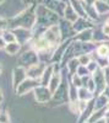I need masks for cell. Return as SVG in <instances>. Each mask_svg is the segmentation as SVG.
<instances>
[{
  "label": "cell",
  "instance_id": "1",
  "mask_svg": "<svg viewBox=\"0 0 109 123\" xmlns=\"http://www.w3.org/2000/svg\"><path fill=\"white\" fill-rule=\"evenodd\" d=\"M20 48V44L17 42H10L7 46H6V52H9L10 54H14L16 53Z\"/></svg>",
  "mask_w": 109,
  "mask_h": 123
},
{
  "label": "cell",
  "instance_id": "2",
  "mask_svg": "<svg viewBox=\"0 0 109 123\" xmlns=\"http://www.w3.org/2000/svg\"><path fill=\"white\" fill-rule=\"evenodd\" d=\"M3 38L5 39V41H11V42H15V39H16V37H15V35H12L11 32H4V35H3Z\"/></svg>",
  "mask_w": 109,
  "mask_h": 123
},
{
  "label": "cell",
  "instance_id": "7",
  "mask_svg": "<svg viewBox=\"0 0 109 123\" xmlns=\"http://www.w3.org/2000/svg\"><path fill=\"white\" fill-rule=\"evenodd\" d=\"M105 24H107V25H109V18L107 20V22H105Z\"/></svg>",
  "mask_w": 109,
  "mask_h": 123
},
{
  "label": "cell",
  "instance_id": "5",
  "mask_svg": "<svg viewBox=\"0 0 109 123\" xmlns=\"http://www.w3.org/2000/svg\"><path fill=\"white\" fill-rule=\"evenodd\" d=\"M103 33L105 35V36H109V25H104L103 26Z\"/></svg>",
  "mask_w": 109,
  "mask_h": 123
},
{
  "label": "cell",
  "instance_id": "3",
  "mask_svg": "<svg viewBox=\"0 0 109 123\" xmlns=\"http://www.w3.org/2000/svg\"><path fill=\"white\" fill-rule=\"evenodd\" d=\"M98 54L107 55V54H108V47H107V46H101L99 48H98Z\"/></svg>",
  "mask_w": 109,
  "mask_h": 123
},
{
  "label": "cell",
  "instance_id": "4",
  "mask_svg": "<svg viewBox=\"0 0 109 123\" xmlns=\"http://www.w3.org/2000/svg\"><path fill=\"white\" fill-rule=\"evenodd\" d=\"M6 27H7V21H6V20H4V18L0 17V31L5 30Z\"/></svg>",
  "mask_w": 109,
  "mask_h": 123
},
{
  "label": "cell",
  "instance_id": "6",
  "mask_svg": "<svg viewBox=\"0 0 109 123\" xmlns=\"http://www.w3.org/2000/svg\"><path fill=\"white\" fill-rule=\"evenodd\" d=\"M4 1H5V0H0V5H1V4H3Z\"/></svg>",
  "mask_w": 109,
  "mask_h": 123
}]
</instances>
